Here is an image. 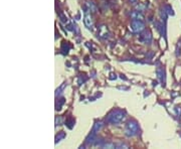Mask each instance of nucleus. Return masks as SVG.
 Segmentation results:
<instances>
[{"mask_svg":"<svg viewBox=\"0 0 181 149\" xmlns=\"http://www.w3.org/2000/svg\"><path fill=\"white\" fill-rule=\"evenodd\" d=\"M131 16H132V18H133V19H138V20H143V19H144V16L141 14V13H139V11L134 12Z\"/></svg>","mask_w":181,"mask_h":149,"instance_id":"nucleus-4","label":"nucleus"},{"mask_svg":"<svg viewBox=\"0 0 181 149\" xmlns=\"http://www.w3.org/2000/svg\"><path fill=\"white\" fill-rule=\"evenodd\" d=\"M128 129H130L131 131H132V132H135V131L137 130V125H136L135 123H129Z\"/></svg>","mask_w":181,"mask_h":149,"instance_id":"nucleus-5","label":"nucleus"},{"mask_svg":"<svg viewBox=\"0 0 181 149\" xmlns=\"http://www.w3.org/2000/svg\"><path fill=\"white\" fill-rule=\"evenodd\" d=\"M85 23L88 27H92L93 25V20H92V17H90V14H87L85 17Z\"/></svg>","mask_w":181,"mask_h":149,"instance_id":"nucleus-3","label":"nucleus"},{"mask_svg":"<svg viewBox=\"0 0 181 149\" xmlns=\"http://www.w3.org/2000/svg\"><path fill=\"white\" fill-rule=\"evenodd\" d=\"M131 29H132L134 32H139V31L144 29V24L139 21H134L132 25H131Z\"/></svg>","mask_w":181,"mask_h":149,"instance_id":"nucleus-2","label":"nucleus"},{"mask_svg":"<svg viewBox=\"0 0 181 149\" xmlns=\"http://www.w3.org/2000/svg\"><path fill=\"white\" fill-rule=\"evenodd\" d=\"M123 119H124V114H123V113L116 112L112 116H110L109 121L112 122V123H119V122H121Z\"/></svg>","mask_w":181,"mask_h":149,"instance_id":"nucleus-1","label":"nucleus"}]
</instances>
